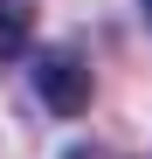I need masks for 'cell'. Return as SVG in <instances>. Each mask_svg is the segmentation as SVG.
Masks as SVG:
<instances>
[{
	"mask_svg": "<svg viewBox=\"0 0 152 159\" xmlns=\"http://www.w3.org/2000/svg\"><path fill=\"white\" fill-rule=\"evenodd\" d=\"M35 21H42V0H0V62H14L35 42Z\"/></svg>",
	"mask_w": 152,
	"mask_h": 159,
	"instance_id": "2",
	"label": "cell"
},
{
	"mask_svg": "<svg viewBox=\"0 0 152 159\" xmlns=\"http://www.w3.org/2000/svg\"><path fill=\"white\" fill-rule=\"evenodd\" d=\"M69 159H104V152H97V145H83V152H69Z\"/></svg>",
	"mask_w": 152,
	"mask_h": 159,
	"instance_id": "3",
	"label": "cell"
},
{
	"mask_svg": "<svg viewBox=\"0 0 152 159\" xmlns=\"http://www.w3.org/2000/svg\"><path fill=\"white\" fill-rule=\"evenodd\" d=\"M90 62L69 56V48H42L35 56V97L48 104V118H83L90 111Z\"/></svg>",
	"mask_w": 152,
	"mask_h": 159,
	"instance_id": "1",
	"label": "cell"
},
{
	"mask_svg": "<svg viewBox=\"0 0 152 159\" xmlns=\"http://www.w3.org/2000/svg\"><path fill=\"white\" fill-rule=\"evenodd\" d=\"M145 21H152V0H145Z\"/></svg>",
	"mask_w": 152,
	"mask_h": 159,
	"instance_id": "4",
	"label": "cell"
}]
</instances>
